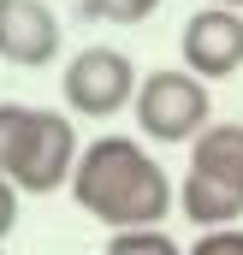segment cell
<instances>
[{
    "label": "cell",
    "instance_id": "1",
    "mask_svg": "<svg viewBox=\"0 0 243 255\" xmlns=\"http://www.w3.org/2000/svg\"><path fill=\"white\" fill-rule=\"evenodd\" d=\"M71 202L113 232H148L178 208V190L136 136H95L71 172Z\"/></svg>",
    "mask_w": 243,
    "mask_h": 255
},
{
    "label": "cell",
    "instance_id": "2",
    "mask_svg": "<svg viewBox=\"0 0 243 255\" xmlns=\"http://www.w3.org/2000/svg\"><path fill=\"white\" fill-rule=\"evenodd\" d=\"M77 160L83 148L65 113L0 101V178H12L18 196H54L60 184H71Z\"/></svg>",
    "mask_w": 243,
    "mask_h": 255
},
{
    "label": "cell",
    "instance_id": "3",
    "mask_svg": "<svg viewBox=\"0 0 243 255\" xmlns=\"http://www.w3.org/2000/svg\"><path fill=\"white\" fill-rule=\"evenodd\" d=\"M130 119L142 125L148 142H196L202 130L214 125V101H208V83L184 65H160L142 77L136 89V107Z\"/></svg>",
    "mask_w": 243,
    "mask_h": 255
},
{
    "label": "cell",
    "instance_id": "4",
    "mask_svg": "<svg viewBox=\"0 0 243 255\" xmlns=\"http://www.w3.org/2000/svg\"><path fill=\"white\" fill-rule=\"evenodd\" d=\"M60 89H65V107H71V113H83V119H113L124 107H136L142 77H136L130 54H119V48H83L77 60L65 65Z\"/></svg>",
    "mask_w": 243,
    "mask_h": 255
},
{
    "label": "cell",
    "instance_id": "5",
    "mask_svg": "<svg viewBox=\"0 0 243 255\" xmlns=\"http://www.w3.org/2000/svg\"><path fill=\"white\" fill-rule=\"evenodd\" d=\"M178 54H184V71H196L202 83L243 71V12H226V6H202V12L184 24Z\"/></svg>",
    "mask_w": 243,
    "mask_h": 255
},
{
    "label": "cell",
    "instance_id": "6",
    "mask_svg": "<svg viewBox=\"0 0 243 255\" xmlns=\"http://www.w3.org/2000/svg\"><path fill=\"white\" fill-rule=\"evenodd\" d=\"M54 54H60V18L42 0H0V60L36 71Z\"/></svg>",
    "mask_w": 243,
    "mask_h": 255
},
{
    "label": "cell",
    "instance_id": "7",
    "mask_svg": "<svg viewBox=\"0 0 243 255\" xmlns=\"http://www.w3.org/2000/svg\"><path fill=\"white\" fill-rule=\"evenodd\" d=\"M178 214H184V220H196L202 232H226V226H238V220H243V190L220 184V178H202V172H184V184H178Z\"/></svg>",
    "mask_w": 243,
    "mask_h": 255
},
{
    "label": "cell",
    "instance_id": "8",
    "mask_svg": "<svg viewBox=\"0 0 243 255\" xmlns=\"http://www.w3.org/2000/svg\"><path fill=\"white\" fill-rule=\"evenodd\" d=\"M190 172L243 190V125H208L190 142Z\"/></svg>",
    "mask_w": 243,
    "mask_h": 255
},
{
    "label": "cell",
    "instance_id": "9",
    "mask_svg": "<svg viewBox=\"0 0 243 255\" xmlns=\"http://www.w3.org/2000/svg\"><path fill=\"white\" fill-rule=\"evenodd\" d=\"M107 255H184L160 226H148V232H113L107 238Z\"/></svg>",
    "mask_w": 243,
    "mask_h": 255
},
{
    "label": "cell",
    "instance_id": "10",
    "mask_svg": "<svg viewBox=\"0 0 243 255\" xmlns=\"http://www.w3.org/2000/svg\"><path fill=\"white\" fill-rule=\"evenodd\" d=\"M160 0H83V18H107V24H142Z\"/></svg>",
    "mask_w": 243,
    "mask_h": 255
},
{
    "label": "cell",
    "instance_id": "11",
    "mask_svg": "<svg viewBox=\"0 0 243 255\" xmlns=\"http://www.w3.org/2000/svg\"><path fill=\"white\" fill-rule=\"evenodd\" d=\"M190 255H243V226H226V232H202Z\"/></svg>",
    "mask_w": 243,
    "mask_h": 255
},
{
    "label": "cell",
    "instance_id": "12",
    "mask_svg": "<svg viewBox=\"0 0 243 255\" xmlns=\"http://www.w3.org/2000/svg\"><path fill=\"white\" fill-rule=\"evenodd\" d=\"M18 226V184L12 178H0V244H6V232Z\"/></svg>",
    "mask_w": 243,
    "mask_h": 255
},
{
    "label": "cell",
    "instance_id": "13",
    "mask_svg": "<svg viewBox=\"0 0 243 255\" xmlns=\"http://www.w3.org/2000/svg\"><path fill=\"white\" fill-rule=\"evenodd\" d=\"M208 6H226V12H243V0H208Z\"/></svg>",
    "mask_w": 243,
    "mask_h": 255
}]
</instances>
